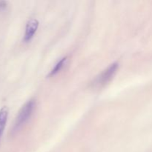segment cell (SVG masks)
<instances>
[{"mask_svg": "<svg viewBox=\"0 0 152 152\" xmlns=\"http://www.w3.org/2000/svg\"><path fill=\"white\" fill-rule=\"evenodd\" d=\"M35 105V101L34 99H31V100L28 101L22 107V108H21L20 111L18 113L17 116H16V120H15L13 127H12L11 133L13 134L19 132V129H22V126L29 120L31 115H32Z\"/></svg>", "mask_w": 152, "mask_h": 152, "instance_id": "6da1fadb", "label": "cell"}, {"mask_svg": "<svg viewBox=\"0 0 152 152\" xmlns=\"http://www.w3.org/2000/svg\"><path fill=\"white\" fill-rule=\"evenodd\" d=\"M119 68L118 62H114L111 64L107 69H105L103 72L101 73L92 83V86L94 87H102L106 85L107 83L111 81V79L114 77Z\"/></svg>", "mask_w": 152, "mask_h": 152, "instance_id": "7a4b0ae2", "label": "cell"}, {"mask_svg": "<svg viewBox=\"0 0 152 152\" xmlns=\"http://www.w3.org/2000/svg\"><path fill=\"white\" fill-rule=\"evenodd\" d=\"M39 26V22L35 19H31L27 22L25 33L24 36L23 41L25 42H28L31 41L34 37V34L37 32V30Z\"/></svg>", "mask_w": 152, "mask_h": 152, "instance_id": "3957f363", "label": "cell"}, {"mask_svg": "<svg viewBox=\"0 0 152 152\" xmlns=\"http://www.w3.org/2000/svg\"><path fill=\"white\" fill-rule=\"evenodd\" d=\"M9 110L7 106H3L0 109V140L3 135L4 128H5L6 123H7V117H8Z\"/></svg>", "mask_w": 152, "mask_h": 152, "instance_id": "277c9868", "label": "cell"}, {"mask_svg": "<svg viewBox=\"0 0 152 152\" xmlns=\"http://www.w3.org/2000/svg\"><path fill=\"white\" fill-rule=\"evenodd\" d=\"M67 60H68V57H67V56L61 59L56 64V65H55L54 68L52 69V71H50V74H49V76H54L55 74H56L58 72H59V71L62 70V68L64 67V65H65Z\"/></svg>", "mask_w": 152, "mask_h": 152, "instance_id": "5b68a950", "label": "cell"}, {"mask_svg": "<svg viewBox=\"0 0 152 152\" xmlns=\"http://www.w3.org/2000/svg\"><path fill=\"white\" fill-rule=\"evenodd\" d=\"M7 7V1H0V10H4Z\"/></svg>", "mask_w": 152, "mask_h": 152, "instance_id": "8992f818", "label": "cell"}]
</instances>
